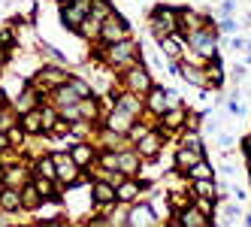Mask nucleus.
Instances as JSON below:
<instances>
[{"mask_svg": "<svg viewBox=\"0 0 251 227\" xmlns=\"http://www.w3.org/2000/svg\"><path fill=\"white\" fill-rule=\"evenodd\" d=\"M139 164H142V158H139V151H136L133 146L118 151V170L124 173V176H136V173H139Z\"/></svg>", "mask_w": 251, "mask_h": 227, "instance_id": "nucleus-21", "label": "nucleus"}, {"mask_svg": "<svg viewBox=\"0 0 251 227\" xmlns=\"http://www.w3.org/2000/svg\"><path fill=\"white\" fill-rule=\"evenodd\" d=\"M182 176H185V179H215V170H212V164H209L206 158H200L194 167H188Z\"/></svg>", "mask_w": 251, "mask_h": 227, "instance_id": "nucleus-25", "label": "nucleus"}, {"mask_svg": "<svg viewBox=\"0 0 251 227\" xmlns=\"http://www.w3.org/2000/svg\"><path fill=\"white\" fill-rule=\"evenodd\" d=\"M200 158H206V149H191V146H178L176 149V158H173V164H176V173L182 176V173L188 170V167H194Z\"/></svg>", "mask_w": 251, "mask_h": 227, "instance_id": "nucleus-18", "label": "nucleus"}, {"mask_svg": "<svg viewBox=\"0 0 251 227\" xmlns=\"http://www.w3.org/2000/svg\"><path fill=\"white\" fill-rule=\"evenodd\" d=\"M46 49V58H51L55 64H67V55H61V49H55V46H43Z\"/></svg>", "mask_w": 251, "mask_h": 227, "instance_id": "nucleus-35", "label": "nucleus"}, {"mask_svg": "<svg viewBox=\"0 0 251 227\" xmlns=\"http://www.w3.org/2000/svg\"><path fill=\"white\" fill-rule=\"evenodd\" d=\"M130 37V22L124 19L121 12H109L106 19L100 22V40L97 43H103V46H109V43H118V40H127Z\"/></svg>", "mask_w": 251, "mask_h": 227, "instance_id": "nucleus-5", "label": "nucleus"}, {"mask_svg": "<svg viewBox=\"0 0 251 227\" xmlns=\"http://www.w3.org/2000/svg\"><path fill=\"white\" fill-rule=\"evenodd\" d=\"M167 227H212V218H209V215H203L200 209H197V206L191 203L188 209L176 212V215L167 221Z\"/></svg>", "mask_w": 251, "mask_h": 227, "instance_id": "nucleus-10", "label": "nucleus"}, {"mask_svg": "<svg viewBox=\"0 0 251 227\" xmlns=\"http://www.w3.org/2000/svg\"><path fill=\"white\" fill-rule=\"evenodd\" d=\"M70 154H73V161L82 167V170H88L94 164V158H97V146L91 143V139H73V149H70Z\"/></svg>", "mask_w": 251, "mask_h": 227, "instance_id": "nucleus-16", "label": "nucleus"}, {"mask_svg": "<svg viewBox=\"0 0 251 227\" xmlns=\"http://www.w3.org/2000/svg\"><path fill=\"white\" fill-rule=\"evenodd\" d=\"M118 79H121V88H124V91H133V94H139V97H146V91L154 85V79H151V73H149V64H146V61H136L133 67L121 70Z\"/></svg>", "mask_w": 251, "mask_h": 227, "instance_id": "nucleus-3", "label": "nucleus"}, {"mask_svg": "<svg viewBox=\"0 0 251 227\" xmlns=\"http://www.w3.org/2000/svg\"><path fill=\"white\" fill-rule=\"evenodd\" d=\"M70 88H73L79 97H91L94 94V88H91V82H88V79H82V76H70Z\"/></svg>", "mask_w": 251, "mask_h": 227, "instance_id": "nucleus-29", "label": "nucleus"}, {"mask_svg": "<svg viewBox=\"0 0 251 227\" xmlns=\"http://www.w3.org/2000/svg\"><path fill=\"white\" fill-rule=\"evenodd\" d=\"M188 46L197 49L203 58H218V27H203V30H191L185 33Z\"/></svg>", "mask_w": 251, "mask_h": 227, "instance_id": "nucleus-6", "label": "nucleus"}, {"mask_svg": "<svg viewBox=\"0 0 251 227\" xmlns=\"http://www.w3.org/2000/svg\"><path fill=\"white\" fill-rule=\"evenodd\" d=\"M203 127V112H185V127L182 130H200Z\"/></svg>", "mask_w": 251, "mask_h": 227, "instance_id": "nucleus-33", "label": "nucleus"}, {"mask_svg": "<svg viewBox=\"0 0 251 227\" xmlns=\"http://www.w3.org/2000/svg\"><path fill=\"white\" fill-rule=\"evenodd\" d=\"M194 206L200 209L203 215L215 218V212H218V197H200V194H197V197H194Z\"/></svg>", "mask_w": 251, "mask_h": 227, "instance_id": "nucleus-27", "label": "nucleus"}, {"mask_svg": "<svg viewBox=\"0 0 251 227\" xmlns=\"http://www.w3.org/2000/svg\"><path fill=\"white\" fill-rule=\"evenodd\" d=\"M27 82H30L43 97H49L51 91L58 88V85H67V82H70V70H67V64H43L37 73H33V79H27Z\"/></svg>", "mask_w": 251, "mask_h": 227, "instance_id": "nucleus-2", "label": "nucleus"}, {"mask_svg": "<svg viewBox=\"0 0 251 227\" xmlns=\"http://www.w3.org/2000/svg\"><path fill=\"white\" fill-rule=\"evenodd\" d=\"M164 143H167V133L160 130V127H151L149 133H142L136 139L133 149L139 151L142 161H154V158H160V151H164Z\"/></svg>", "mask_w": 251, "mask_h": 227, "instance_id": "nucleus-7", "label": "nucleus"}, {"mask_svg": "<svg viewBox=\"0 0 251 227\" xmlns=\"http://www.w3.org/2000/svg\"><path fill=\"white\" fill-rule=\"evenodd\" d=\"M43 203V197H40V191L33 188V182H25L22 185V209H27V212H33Z\"/></svg>", "mask_w": 251, "mask_h": 227, "instance_id": "nucleus-26", "label": "nucleus"}, {"mask_svg": "<svg viewBox=\"0 0 251 227\" xmlns=\"http://www.w3.org/2000/svg\"><path fill=\"white\" fill-rule=\"evenodd\" d=\"M91 200L94 203H115L118 194H115V185L112 182H106V179H91Z\"/></svg>", "mask_w": 251, "mask_h": 227, "instance_id": "nucleus-20", "label": "nucleus"}, {"mask_svg": "<svg viewBox=\"0 0 251 227\" xmlns=\"http://www.w3.org/2000/svg\"><path fill=\"white\" fill-rule=\"evenodd\" d=\"M9 146V139H6V130H0V151H3Z\"/></svg>", "mask_w": 251, "mask_h": 227, "instance_id": "nucleus-38", "label": "nucleus"}, {"mask_svg": "<svg viewBox=\"0 0 251 227\" xmlns=\"http://www.w3.org/2000/svg\"><path fill=\"white\" fill-rule=\"evenodd\" d=\"M58 3H70V0H58Z\"/></svg>", "mask_w": 251, "mask_h": 227, "instance_id": "nucleus-40", "label": "nucleus"}, {"mask_svg": "<svg viewBox=\"0 0 251 227\" xmlns=\"http://www.w3.org/2000/svg\"><path fill=\"white\" fill-rule=\"evenodd\" d=\"M227 49H230V51H239V49H245V40H239V37H233V33H230Z\"/></svg>", "mask_w": 251, "mask_h": 227, "instance_id": "nucleus-37", "label": "nucleus"}, {"mask_svg": "<svg viewBox=\"0 0 251 227\" xmlns=\"http://www.w3.org/2000/svg\"><path fill=\"white\" fill-rule=\"evenodd\" d=\"M142 100H146V112H151V115H157V118L170 109V103H167V88H164V85H151Z\"/></svg>", "mask_w": 251, "mask_h": 227, "instance_id": "nucleus-15", "label": "nucleus"}, {"mask_svg": "<svg viewBox=\"0 0 251 227\" xmlns=\"http://www.w3.org/2000/svg\"><path fill=\"white\" fill-rule=\"evenodd\" d=\"M178 76H182V79L191 85V88H197V91H212L203 67H194V64H178Z\"/></svg>", "mask_w": 251, "mask_h": 227, "instance_id": "nucleus-17", "label": "nucleus"}, {"mask_svg": "<svg viewBox=\"0 0 251 227\" xmlns=\"http://www.w3.org/2000/svg\"><path fill=\"white\" fill-rule=\"evenodd\" d=\"M178 146H191V149H206L203 146V136H200V130H182V143Z\"/></svg>", "mask_w": 251, "mask_h": 227, "instance_id": "nucleus-32", "label": "nucleus"}, {"mask_svg": "<svg viewBox=\"0 0 251 227\" xmlns=\"http://www.w3.org/2000/svg\"><path fill=\"white\" fill-rule=\"evenodd\" d=\"M94 49H97V46H94ZM97 58H100L106 67H109V70L121 73V70H127V67H133L136 61H142V49L127 37V40H118V43H109V46L100 43Z\"/></svg>", "mask_w": 251, "mask_h": 227, "instance_id": "nucleus-1", "label": "nucleus"}, {"mask_svg": "<svg viewBox=\"0 0 251 227\" xmlns=\"http://www.w3.org/2000/svg\"><path fill=\"white\" fill-rule=\"evenodd\" d=\"M115 194H118L121 203H139V200L149 197V185L139 182L136 176H124V179L115 185Z\"/></svg>", "mask_w": 251, "mask_h": 227, "instance_id": "nucleus-8", "label": "nucleus"}, {"mask_svg": "<svg viewBox=\"0 0 251 227\" xmlns=\"http://www.w3.org/2000/svg\"><path fill=\"white\" fill-rule=\"evenodd\" d=\"M0 73H3V64H0Z\"/></svg>", "mask_w": 251, "mask_h": 227, "instance_id": "nucleus-41", "label": "nucleus"}, {"mask_svg": "<svg viewBox=\"0 0 251 227\" xmlns=\"http://www.w3.org/2000/svg\"><path fill=\"white\" fill-rule=\"evenodd\" d=\"M6 103H9V100L3 97V91H0V112H3V109H6Z\"/></svg>", "mask_w": 251, "mask_h": 227, "instance_id": "nucleus-39", "label": "nucleus"}, {"mask_svg": "<svg viewBox=\"0 0 251 227\" xmlns=\"http://www.w3.org/2000/svg\"><path fill=\"white\" fill-rule=\"evenodd\" d=\"M218 30H221V33H236V30H239V22L233 19V15H227V19H218Z\"/></svg>", "mask_w": 251, "mask_h": 227, "instance_id": "nucleus-34", "label": "nucleus"}, {"mask_svg": "<svg viewBox=\"0 0 251 227\" xmlns=\"http://www.w3.org/2000/svg\"><path fill=\"white\" fill-rule=\"evenodd\" d=\"M203 70H206L209 88H212V91H218L221 85H224V67H221V61H218V58H209V61L203 64Z\"/></svg>", "mask_w": 251, "mask_h": 227, "instance_id": "nucleus-22", "label": "nucleus"}, {"mask_svg": "<svg viewBox=\"0 0 251 227\" xmlns=\"http://www.w3.org/2000/svg\"><path fill=\"white\" fill-rule=\"evenodd\" d=\"M6 139H9V146L22 149V146H25V139H27V133H25V127H22V125H12V127L6 130Z\"/></svg>", "mask_w": 251, "mask_h": 227, "instance_id": "nucleus-31", "label": "nucleus"}, {"mask_svg": "<svg viewBox=\"0 0 251 227\" xmlns=\"http://www.w3.org/2000/svg\"><path fill=\"white\" fill-rule=\"evenodd\" d=\"M149 30L154 33V40L170 37V33L182 30V25H178V9H173V6H157L149 15Z\"/></svg>", "mask_w": 251, "mask_h": 227, "instance_id": "nucleus-4", "label": "nucleus"}, {"mask_svg": "<svg viewBox=\"0 0 251 227\" xmlns=\"http://www.w3.org/2000/svg\"><path fill=\"white\" fill-rule=\"evenodd\" d=\"M19 125L25 127V133H27V136H43V121H40V106H37V109H30V112H25V115L19 118Z\"/></svg>", "mask_w": 251, "mask_h": 227, "instance_id": "nucleus-23", "label": "nucleus"}, {"mask_svg": "<svg viewBox=\"0 0 251 227\" xmlns=\"http://www.w3.org/2000/svg\"><path fill=\"white\" fill-rule=\"evenodd\" d=\"M133 121H136V115L127 112V109H121L118 103H115V106L100 118V125H103V127H109V130H115V133H124V136H127V130L133 127Z\"/></svg>", "mask_w": 251, "mask_h": 227, "instance_id": "nucleus-9", "label": "nucleus"}, {"mask_svg": "<svg viewBox=\"0 0 251 227\" xmlns=\"http://www.w3.org/2000/svg\"><path fill=\"white\" fill-rule=\"evenodd\" d=\"M0 212H6V215L22 212V188L0 185Z\"/></svg>", "mask_w": 251, "mask_h": 227, "instance_id": "nucleus-19", "label": "nucleus"}, {"mask_svg": "<svg viewBox=\"0 0 251 227\" xmlns=\"http://www.w3.org/2000/svg\"><path fill=\"white\" fill-rule=\"evenodd\" d=\"M178 25H182V33H191V30H203V27H218L212 15H203V12H194L191 6L178 9Z\"/></svg>", "mask_w": 251, "mask_h": 227, "instance_id": "nucleus-12", "label": "nucleus"}, {"mask_svg": "<svg viewBox=\"0 0 251 227\" xmlns=\"http://www.w3.org/2000/svg\"><path fill=\"white\" fill-rule=\"evenodd\" d=\"M40 121H43V133H51V125L58 121V106H40Z\"/></svg>", "mask_w": 251, "mask_h": 227, "instance_id": "nucleus-28", "label": "nucleus"}, {"mask_svg": "<svg viewBox=\"0 0 251 227\" xmlns=\"http://www.w3.org/2000/svg\"><path fill=\"white\" fill-rule=\"evenodd\" d=\"M185 112H188V106H185V103H178V106H170L164 115L157 118V127L164 130L167 136H173V133H182V127H185Z\"/></svg>", "mask_w": 251, "mask_h": 227, "instance_id": "nucleus-11", "label": "nucleus"}, {"mask_svg": "<svg viewBox=\"0 0 251 227\" xmlns=\"http://www.w3.org/2000/svg\"><path fill=\"white\" fill-rule=\"evenodd\" d=\"M76 37H82L85 43H97L100 40V22H94L91 15H88V19L76 27Z\"/></svg>", "mask_w": 251, "mask_h": 227, "instance_id": "nucleus-24", "label": "nucleus"}, {"mask_svg": "<svg viewBox=\"0 0 251 227\" xmlns=\"http://www.w3.org/2000/svg\"><path fill=\"white\" fill-rule=\"evenodd\" d=\"M127 224H130V227H154V224H160V218L154 215L151 203L139 200V203H133V206H130V212H127Z\"/></svg>", "mask_w": 251, "mask_h": 227, "instance_id": "nucleus-13", "label": "nucleus"}, {"mask_svg": "<svg viewBox=\"0 0 251 227\" xmlns=\"http://www.w3.org/2000/svg\"><path fill=\"white\" fill-rule=\"evenodd\" d=\"M227 109H230V115H242V112H245V103H239V100H227Z\"/></svg>", "mask_w": 251, "mask_h": 227, "instance_id": "nucleus-36", "label": "nucleus"}, {"mask_svg": "<svg viewBox=\"0 0 251 227\" xmlns=\"http://www.w3.org/2000/svg\"><path fill=\"white\" fill-rule=\"evenodd\" d=\"M185 46H188V37L182 30H176V33H170V37H160L157 40V49H160V55H164L167 61H178L182 58V51H185Z\"/></svg>", "mask_w": 251, "mask_h": 227, "instance_id": "nucleus-14", "label": "nucleus"}, {"mask_svg": "<svg viewBox=\"0 0 251 227\" xmlns=\"http://www.w3.org/2000/svg\"><path fill=\"white\" fill-rule=\"evenodd\" d=\"M221 215H224V221H218V224H239L242 218V209L236 206V203H227V206H221Z\"/></svg>", "mask_w": 251, "mask_h": 227, "instance_id": "nucleus-30", "label": "nucleus"}]
</instances>
